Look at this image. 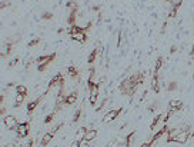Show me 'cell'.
<instances>
[{
    "mask_svg": "<svg viewBox=\"0 0 194 147\" xmlns=\"http://www.w3.org/2000/svg\"><path fill=\"white\" fill-rule=\"evenodd\" d=\"M158 107H160V104L157 103V101H154V103H151V104H148V110L151 111V113H154V111H157L158 110Z\"/></svg>",
    "mask_w": 194,
    "mask_h": 147,
    "instance_id": "obj_30",
    "label": "cell"
},
{
    "mask_svg": "<svg viewBox=\"0 0 194 147\" xmlns=\"http://www.w3.org/2000/svg\"><path fill=\"white\" fill-rule=\"evenodd\" d=\"M40 42H41L40 37H34L33 40H30L29 43H27V47H29V49H32V47H36L37 44H40Z\"/></svg>",
    "mask_w": 194,
    "mask_h": 147,
    "instance_id": "obj_28",
    "label": "cell"
},
{
    "mask_svg": "<svg viewBox=\"0 0 194 147\" xmlns=\"http://www.w3.org/2000/svg\"><path fill=\"white\" fill-rule=\"evenodd\" d=\"M163 63H164V57L163 56H158L156 63H154V70H153V74H160V70L161 67H163Z\"/></svg>",
    "mask_w": 194,
    "mask_h": 147,
    "instance_id": "obj_18",
    "label": "cell"
},
{
    "mask_svg": "<svg viewBox=\"0 0 194 147\" xmlns=\"http://www.w3.org/2000/svg\"><path fill=\"white\" fill-rule=\"evenodd\" d=\"M66 6L69 7V9H73V7H77V4H76V2H74V0H69V2L66 3Z\"/></svg>",
    "mask_w": 194,
    "mask_h": 147,
    "instance_id": "obj_36",
    "label": "cell"
},
{
    "mask_svg": "<svg viewBox=\"0 0 194 147\" xmlns=\"http://www.w3.org/2000/svg\"><path fill=\"white\" fill-rule=\"evenodd\" d=\"M16 93H19V94H24V96H29V90H27V87L24 86V84H17L16 87Z\"/></svg>",
    "mask_w": 194,
    "mask_h": 147,
    "instance_id": "obj_24",
    "label": "cell"
},
{
    "mask_svg": "<svg viewBox=\"0 0 194 147\" xmlns=\"http://www.w3.org/2000/svg\"><path fill=\"white\" fill-rule=\"evenodd\" d=\"M19 63H20V57L16 56V57H13V59L10 60V63H9V67H14V66H17Z\"/></svg>",
    "mask_w": 194,
    "mask_h": 147,
    "instance_id": "obj_31",
    "label": "cell"
},
{
    "mask_svg": "<svg viewBox=\"0 0 194 147\" xmlns=\"http://www.w3.org/2000/svg\"><path fill=\"white\" fill-rule=\"evenodd\" d=\"M77 16H79V9H77V7L70 9V13H69V17H67V24H69V26H73V24H76Z\"/></svg>",
    "mask_w": 194,
    "mask_h": 147,
    "instance_id": "obj_13",
    "label": "cell"
},
{
    "mask_svg": "<svg viewBox=\"0 0 194 147\" xmlns=\"http://www.w3.org/2000/svg\"><path fill=\"white\" fill-rule=\"evenodd\" d=\"M177 50H178V47L176 46V44H173V46L170 47V54H174V53H177Z\"/></svg>",
    "mask_w": 194,
    "mask_h": 147,
    "instance_id": "obj_39",
    "label": "cell"
},
{
    "mask_svg": "<svg viewBox=\"0 0 194 147\" xmlns=\"http://www.w3.org/2000/svg\"><path fill=\"white\" fill-rule=\"evenodd\" d=\"M3 123L6 126V129H9V130H16L17 126H19V121H17V119L14 116H4Z\"/></svg>",
    "mask_w": 194,
    "mask_h": 147,
    "instance_id": "obj_8",
    "label": "cell"
},
{
    "mask_svg": "<svg viewBox=\"0 0 194 147\" xmlns=\"http://www.w3.org/2000/svg\"><path fill=\"white\" fill-rule=\"evenodd\" d=\"M93 26H94V22H93V20H89V22H87L86 26L83 27V32H86V33H87V32H90V30H91V27H93Z\"/></svg>",
    "mask_w": 194,
    "mask_h": 147,
    "instance_id": "obj_32",
    "label": "cell"
},
{
    "mask_svg": "<svg viewBox=\"0 0 194 147\" xmlns=\"http://www.w3.org/2000/svg\"><path fill=\"white\" fill-rule=\"evenodd\" d=\"M131 79H133L134 81H137L138 84H143V83H144V79H146V76H144L143 71H136L134 74H131Z\"/></svg>",
    "mask_w": 194,
    "mask_h": 147,
    "instance_id": "obj_20",
    "label": "cell"
},
{
    "mask_svg": "<svg viewBox=\"0 0 194 147\" xmlns=\"http://www.w3.org/2000/svg\"><path fill=\"white\" fill-rule=\"evenodd\" d=\"M81 113H83V110L81 109H77L76 111H74L73 114V120H71V123H77V121H80V117H81Z\"/></svg>",
    "mask_w": 194,
    "mask_h": 147,
    "instance_id": "obj_26",
    "label": "cell"
},
{
    "mask_svg": "<svg viewBox=\"0 0 194 147\" xmlns=\"http://www.w3.org/2000/svg\"><path fill=\"white\" fill-rule=\"evenodd\" d=\"M6 106H0V116H2V119H3L4 116H6Z\"/></svg>",
    "mask_w": 194,
    "mask_h": 147,
    "instance_id": "obj_37",
    "label": "cell"
},
{
    "mask_svg": "<svg viewBox=\"0 0 194 147\" xmlns=\"http://www.w3.org/2000/svg\"><path fill=\"white\" fill-rule=\"evenodd\" d=\"M67 74H69L71 79H76L77 81H80V71H79V69H77V67H74L73 64L67 67Z\"/></svg>",
    "mask_w": 194,
    "mask_h": 147,
    "instance_id": "obj_15",
    "label": "cell"
},
{
    "mask_svg": "<svg viewBox=\"0 0 194 147\" xmlns=\"http://www.w3.org/2000/svg\"><path fill=\"white\" fill-rule=\"evenodd\" d=\"M16 134L19 139H26V137H29V134H30V123H29V121H22V123H19V126H17V129H16Z\"/></svg>",
    "mask_w": 194,
    "mask_h": 147,
    "instance_id": "obj_4",
    "label": "cell"
},
{
    "mask_svg": "<svg viewBox=\"0 0 194 147\" xmlns=\"http://www.w3.org/2000/svg\"><path fill=\"white\" fill-rule=\"evenodd\" d=\"M69 34L70 36H73V34H76V33H79V32H83V27H80V26H77V24H73V26H70L69 27Z\"/></svg>",
    "mask_w": 194,
    "mask_h": 147,
    "instance_id": "obj_25",
    "label": "cell"
},
{
    "mask_svg": "<svg viewBox=\"0 0 194 147\" xmlns=\"http://www.w3.org/2000/svg\"><path fill=\"white\" fill-rule=\"evenodd\" d=\"M4 147H17V144L16 143H6V146Z\"/></svg>",
    "mask_w": 194,
    "mask_h": 147,
    "instance_id": "obj_41",
    "label": "cell"
},
{
    "mask_svg": "<svg viewBox=\"0 0 194 147\" xmlns=\"http://www.w3.org/2000/svg\"><path fill=\"white\" fill-rule=\"evenodd\" d=\"M193 80H194V73H193Z\"/></svg>",
    "mask_w": 194,
    "mask_h": 147,
    "instance_id": "obj_46",
    "label": "cell"
},
{
    "mask_svg": "<svg viewBox=\"0 0 194 147\" xmlns=\"http://www.w3.org/2000/svg\"><path fill=\"white\" fill-rule=\"evenodd\" d=\"M97 56H99V49H93V50H91V53L89 54V57H87V63L93 64L94 61L97 60Z\"/></svg>",
    "mask_w": 194,
    "mask_h": 147,
    "instance_id": "obj_22",
    "label": "cell"
},
{
    "mask_svg": "<svg viewBox=\"0 0 194 147\" xmlns=\"http://www.w3.org/2000/svg\"><path fill=\"white\" fill-rule=\"evenodd\" d=\"M61 127H63V123H59V124H56V126H54L53 129H50V130H49V131H50V133H53L54 136H56V133H57V131H59V130H60Z\"/></svg>",
    "mask_w": 194,
    "mask_h": 147,
    "instance_id": "obj_33",
    "label": "cell"
},
{
    "mask_svg": "<svg viewBox=\"0 0 194 147\" xmlns=\"http://www.w3.org/2000/svg\"><path fill=\"white\" fill-rule=\"evenodd\" d=\"M116 146H117V141H116V140H113V141H110V143H109L106 147H116Z\"/></svg>",
    "mask_w": 194,
    "mask_h": 147,
    "instance_id": "obj_40",
    "label": "cell"
},
{
    "mask_svg": "<svg viewBox=\"0 0 194 147\" xmlns=\"http://www.w3.org/2000/svg\"><path fill=\"white\" fill-rule=\"evenodd\" d=\"M121 42H123V32H119V40H117V47H120Z\"/></svg>",
    "mask_w": 194,
    "mask_h": 147,
    "instance_id": "obj_38",
    "label": "cell"
},
{
    "mask_svg": "<svg viewBox=\"0 0 194 147\" xmlns=\"http://www.w3.org/2000/svg\"><path fill=\"white\" fill-rule=\"evenodd\" d=\"M77 99H79V91L74 90L71 91L70 94H67V99H66V106H71V104H74L77 101Z\"/></svg>",
    "mask_w": 194,
    "mask_h": 147,
    "instance_id": "obj_17",
    "label": "cell"
},
{
    "mask_svg": "<svg viewBox=\"0 0 194 147\" xmlns=\"http://www.w3.org/2000/svg\"><path fill=\"white\" fill-rule=\"evenodd\" d=\"M138 86L140 84L137 83V81H134L133 79L130 77H127V79H124L123 81L120 83V86H119V89H120V93L124 94V96H129V97H133L134 93L137 91Z\"/></svg>",
    "mask_w": 194,
    "mask_h": 147,
    "instance_id": "obj_1",
    "label": "cell"
},
{
    "mask_svg": "<svg viewBox=\"0 0 194 147\" xmlns=\"http://www.w3.org/2000/svg\"><path fill=\"white\" fill-rule=\"evenodd\" d=\"M166 87V91H176L178 89V83L176 80H171L167 83V86H164Z\"/></svg>",
    "mask_w": 194,
    "mask_h": 147,
    "instance_id": "obj_23",
    "label": "cell"
},
{
    "mask_svg": "<svg viewBox=\"0 0 194 147\" xmlns=\"http://www.w3.org/2000/svg\"><path fill=\"white\" fill-rule=\"evenodd\" d=\"M57 33H59V34L64 33V29H63V27H61V29H59V30H57Z\"/></svg>",
    "mask_w": 194,
    "mask_h": 147,
    "instance_id": "obj_44",
    "label": "cell"
},
{
    "mask_svg": "<svg viewBox=\"0 0 194 147\" xmlns=\"http://www.w3.org/2000/svg\"><path fill=\"white\" fill-rule=\"evenodd\" d=\"M134 139H136V131L131 130L130 133L126 136V139H124V147H131V144L134 143Z\"/></svg>",
    "mask_w": 194,
    "mask_h": 147,
    "instance_id": "obj_19",
    "label": "cell"
},
{
    "mask_svg": "<svg viewBox=\"0 0 194 147\" xmlns=\"http://www.w3.org/2000/svg\"><path fill=\"white\" fill-rule=\"evenodd\" d=\"M66 93H64V87H59V91H57V96H56V103H54V110L59 111L61 109V106L66 104Z\"/></svg>",
    "mask_w": 194,
    "mask_h": 147,
    "instance_id": "obj_5",
    "label": "cell"
},
{
    "mask_svg": "<svg viewBox=\"0 0 194 147\" xmlns=\"http://www.w3.org/2000/svg\"><path fill=\"white\" fill-rule=\"evenodd\" d=\"M97 136H99V131H97L96 129H89L83 137V143H90V141H93Z\"/></svg>",
    "mask_w": 194,
    "mask_h": 147,
    "instance_id": "obj_11",
    "label": "cell"
},
{
    "mask_svg": "<svg viewBox=\"0 0 194 147\" xmlns=\"http://www.w3.org/2000/svg\"><path fill=\"white\" fill-rule=\"evenodd\" d=\"M56 86H59V87H64V76H63V73H57V74H54V77L51 79L50 81H49V86H47V89H46V91L43 93V97H46L47 94L50 93L51 90H53Z\"/></svg>",
    "mask_w": 194,
    "mask_h": 147,
    "instance_id": "obj_3",
    "label": "cell"
},
{
    "mask_svg": "<svg viewBox=\"0 0 194 147\" xmlns=\"http://www.w3.org/2000/svg\"><path fill=\"white\" fill-rule=\"evenodd\" d=\"M19 40H10V42H6V43L2 46V53H0V57L2 59H4V57L10 56L12 51H13V46L14 43H17Z\"/></svg>",
    "mask_w": 194,
    "mask_h": 147,
    "instance_id": "obj_7",
    "label": "cell"
},
{
    "mask_svg": "<svg viewBox=\"0 0 194 147\" xmlns=\"http://www.w3.org/2000/svg\"><path fill=\"white\" fill-rule=\"evenodd\" d=\"M81 143H83V140H81V139H77V140H74L73 143L70 144V147H80Z\"/></svg>",
    "mask_w": 194,
    "mask_h": 147,
    "instance_id": "obj_35",
    "label": "cell"
},
{
    "mask_svg": "<svg viewBox=\"0 0 194 147\" xmlns=\"http://www.w3.org/2000/svg\"><path fill=\"white\" fill-rule=\"evenodd\" d=\"M53 137H54L53 133H50V131H46V133L43 134V137L40 139V147H46L49 143H51Z\"/></svg>",
    "mask_w": 194,
    "mask_h": 147,
    "instance_id": "obj_16",
    "label": "cell"
},
{
    "mask_svg": "<svg viewBox=\"0 0 194 147\" xmlns=\"http://www.w3.org/2000/svg\"><path fill=\"white\" fill-rule=\"evenodd\" d=\"M24 99H26V96H24V94L16 93V97H14V109H19V107L23 104Z\"/></svg>",
    "mask_w": 194,
    "mask_h": 147,
    "instance_id": "obj_21",
    "label": "cell"
},
{
    "mask_svg": "<svg viewBox=\"0 0 194 147\" xmlns=\"http://www.w3.org/2000/svg\"><path fill=\"white\" fill-rule=\"evenodd\" d=\"M56 57H57L56 51H54V53H51V54H43V56H39L36 60H34V63L37 64V70L40 71V73L46 71V69L50 66L51 63H53Z\"/></svg>",
    "mask_w": 194,
    "mask_h": 147,
    "instance_id": "obj_2",
    "label": "cell"
},
{
    "mask_svg": "<svg viewBox=\"0 0 194 147\" xmlns=\"http://www.w3.org/2000/svg\"><path fill=\"white\" fill-rule=\"evenodd\" d=\"M183 101L178 100V99H171L170 101H168V110L173 111V113H177V111L183 110Z\"/></svg>",
    "mask_w": 194,
    "mask_h": 147,
    "instance_id": "obj_9",
    "label": "cell"
},
{
    "mask_svg": "<svg viewBox=\"0 0 194 147\" xmlns=\"http://www.w3.org/2000/svg\"><path fill=\"white\" fill-rule=\"evenodd\" d=\"M190 56L194 59V44H193V47H191V51H190Z\"/></svg>",
    "mask_w": 194,
    "mask_h": 147,
    "instance_id": "obj_43",
    "label": "cell"
},
{
    "mask_svg": "<svg viewBox=\"0 0 194 147\" xmlns=\"http://www.w3.org/2000/svg\"><path fill=\"white\" fill-rule=\"evenodd\" d=\"M53 13L51 12H44V13H41V16H40V19L41 20H51L53 19Z\"/></svg>",
    "mask_w": 194,
    "mask_h": 147,
    "instance_id": "obj_29",
    "label": "cell"
},
{
    "mask_svg": "<svg viewBox=\"0 0 194 147\" xmlns=\"http://www.w3.org/2000/svg\"><path fill=\"white\" fill-rule=\"evenodd\" d=\"M56 113H57L56 110H53V111H51V113H49L46 117H44L43 123H44V124H49V123H51V121H53V119H54V116H56Z\"/></svg>",
    "mask_w": 194,
    "mask_h": 147,
    "instance_id": "obj_27",
    "label": "cell"
},
{
    "mask_svg": "<svg viewBox=\"0 0 194 147\" xmlns=\"http://www.w3.org/2000/svg\"><path fill=\"white\" fill-rule=\"evenodd\" d=\"M163 2H168V3H171V2H173V0H163Z\"/></svg>",
    "mask_w": 194,
    "mask_h": 147,
    "instance_id": "obj_45",
    "label": "cell"
},
{
    "mask_svg": "<svg viewBox=\"0 0 194 147\" xmlns=\"http://www.w3.org/2000/svg\"><path fill=\"white\" fill-rule=\"evenodd\" d=\"M121 111H123L121 107H117V109H111V110H109L107 113L103 116V123H111V121H114L121 114Z\"/></svg>",
    "mask_w": 194,
    "mask_h": 147,
    "instance_id": "obj_6",
    "label": "cell"
},
{
    "mask_svg": "<svg viewBox=\"0 0 194 147\" xmlns=\"http://www.w3.org/2000/svg\"><path fill=\"white\" fill-rule=\"evenodd\" d=\"M70 37H71V40L79 44H86L87 42H89V36H87L86 32H79V33L73 34V36H70Z\"/></svg>",
    "mask_w": 194,
    "mask_h": 147,
    "instance_id": "obj_10",
    "label": "cell"
},
{
    "mask_svg": "<svg viewBox=\"0 0 194 147\" xmlns=\"http://www.w3.org/2000/svg\"><path fill=\"white\" fill-rule=\"evenodd\" d=\"M151 90L154 91V93H160L161 87H160V76L158 74H153V77H151Z\"/></svg>",
    "mask_w": 194,
    "mask_h": 147,
    "instance_id": "obj_12",
    "label": "cell"
},
{
    "mask_svg": "<svg viewBox=\"0 0 194 147\" xmlns=\"http://www.w3.org/2000/svg\"><path fill=\"white\" fill-rule=\"evenodd\" d=\"M12 6V3L10 2H9V0H6V2H2V3H0V9H2V10H4V9H9V7Z\"/></svg>",
    "mask_w": 194,
    "mask_h": 147,
    "instance_id": "obj_34",
    "label": "cell"
},
{
    "mask_svg": "<svg viewBox=\"0 0 194 147\" xmlns=\"http://www.w3.org/2000/svg\"><path fill=\"white\" fill-rule=\"evenodd\" d=\"M91 10H93V12H100V7H99V6H94V7H91Z\"/></svg>",
    "mask_w": 194,
    "mask_h": 147,
    "instance_id": "obj_42",
    "label": "cell"
},
{
    "mask_svg": "<svg viewBox=\"0 0 194 147\" xmlns=\"http://www.w3.org/2000/svg\"><path fill=\"white\" fill-rule=\"evenodd\" d=\"M41 99H44V97H43V96H40V97H37L36 100L29 101V103H27V113H29V114H32V113H33V111L37 109V106L40 104Z\"/></svg>",
    "mask_w": 194,
    "mask_h": 147,
    "instance_id": "obj_14",
    "label": "cell"
}]
</instances>
